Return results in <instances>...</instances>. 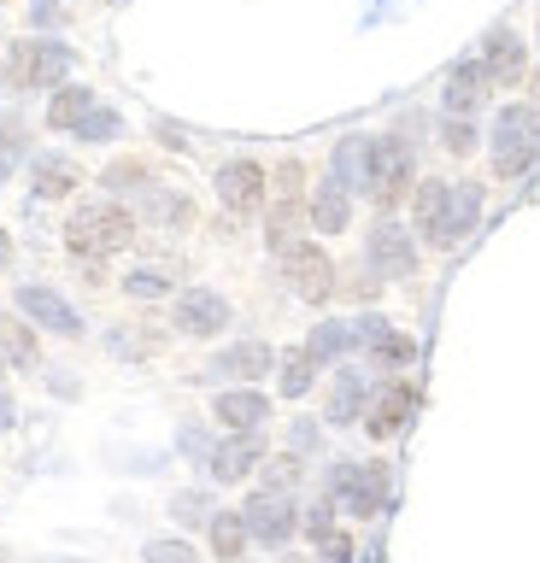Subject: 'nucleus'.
Listing matches in <instances>:
<instances>
[{"mask_svg":"<svg viewBox=\"0 0 540 563\" xmlns=\"http://www.w3.org/2000/svg\"><path fill=\"white\" fill-rule=\"evenodd\" d=\"M12 258V241H7V229H0V264H7Z\"/></svg>","mask_w":540,"mask_h":563,"instance_id":"obj_39","label":"nucleus"},{"mask_svg":"<svg viewBox=\"0 0 540 563\" xmlns=\"http://www.w3.org/2000/svg\"><path fill=\"white\" fill-rule=\"evenodd\" d=\"M253 464H265V434H258V429L223 440V446L212 452V475H218V482H241V475H253Z\"/></svg>","mask_w":540,"mask_h":563,"instance_id":"obj_12","label":"nucleus"},{"mask_svg":"<svg viewBox=\"0 0 540 563\" xmlns=\"http://www.w3.org/2000/svg\"><path fill=\"white\" fill-rule=\"evenodd\" d=\"M482 65H452V77H447V112L452 118H464V112H476V100H482Z\"/></svg>","mask_w":540,"mask_h":563,"instance_id":"obj_22","label":"nucleus"},{"mask_svg":"<svg viewBox=\"0 0 540 563\" xmlns=\"http://www.w3.org/2000/svg\"><path fill=\"white\" fill-rule=\"evenodd\" d=\"M0 183H7V158H0Z\"/></svg>","mask_w":540,"mask_h":563,"instance_id":"obj_40","label":"nucleus"},{"mask_svg":"<svg viewBox=\"0 0 540 563\" xmlns=\"http://www.w3.org/2000/svg\"><path fill=\"white\" fill-rule=\"evenodd\" d=\"M371 264H376V276H388V282H406L417 271V246L411 235L399 223H376V235H371Z\"/></svg>","mask_w":540,"mask_h":563,"instance_id":"obj_11","label":"nucleus"},{"mask_svg":"<svg viewBox=\"0 0 540 563\" xmlns=\"http://www.w3.org/2000/svg\"><path fill=\"white\" fill-rule=\"evenodd\" d=\"M540 153V118L535 106H505L494 118V170L499 176H522Z\"/></svg>","mask_w":540,"mask_h":563,"instance_id":"obj_2","label":"nucleus"},{"mask_svg":"<svg viewBox=\"0 0 540 563\" xmlns=\"http://www.w3.org/2000/svg\"><path fill=\"white\" fill-rule=\"evenodd\" d=\"M218 376H241V382H253V376H265L271 369V346L265 341H241V346H230L223 358L212 364Z\"/></svg>","mask_w":540,"mask_h":563,"instance_id":"obj_20","label":"nucleus"},{"mask_svg":"<svg viewBox=\"0 0 540 563\" xmlns=\"http://www.w3.org/2000/svg\"><path fill=\"white\" fill-rule=\"evenodd\" d=\"M89 112H95V88H59L54 106H47V123H54V130H77Z\"/></svg>","mask_w":540,"mask_h":563,"instance_id":"obj_23","label":"nucleus"},{"mask_svg":"<svg viewBox=\"0 0 540 563\" xmlns=\"http://www.w3.org/2000/svg\"><path fill=\"white\" fill-rule=\"evenodd\" d=\"M359 405H364V382L353 376V369H341L335 399H329V422H353V417H359Z\"/></svg>","mask_w":540,"mask_h":563,"instance_id":"obj_28","label":"nucleus"},{"mask_svg":"<svg viewBox=\"0 0 540 563\" xmlns=\"http://www.w3.org/2000/svg\"><path fill=\"white\" fill-rule=\"evenodd\" d=\"M294 482H300V464H294V457H271L265 464V487L271 493H288Z\"/></svg>","mask_w":540,"mask_h":563,"instance_id":"obj_31","label":"nucleus"},{"mask_svg":"<svg viewBox=\"0 0 540 563\" xmlns=\"http://www.w3.org/2000/svg\"><path fill=\"white\" fill-rule=\"evenodd\" d=\"M346 218H353V200H346V188L335 183V176H329V183L311 194V223H318L323 235H341Z\"/></svg>","mask_w":540,"mask_h":563,"instance_id":"obj_18","label":"nucleus"},{"mask_svg":"<svg viewBox=\"0 0 540 563\" xmlns=\"http://www.w3.org/2000/svg\"><path fill=\"white\" fill-rule=\"evenodd\" d=\"M65 70H71V47H59V42H19L7 59L12 88H47V82H59Z\"/></svg>","mask_w":540,"mask_h":563,"instance_id":"obj_5","label":"nucleus"},{"mask_svg":"<svg viewBox=\"0 0 540 563\" xmlns=\"http://www.w3.org/2000/svg\"><path fill=\"white\" fill-rule=\"evenodd\" d=\"M19 311H24V317H36V323H42V329H54V334H82V317L65 306L54 288H19Z\"/></svg>","mask_w":540,"mask_h":563,"instance_id":"obj_13","label":"nucleus"},{"mask_svg":"<svg viewBox=\"0 0 540 563\" xmlns=\"http://www.w3.org/2000/svg\"><path fill=\"white\" fill-rule=\"evenodd\" d=\"M124 288H130V299H159V294L170 288V282H165V271H135V276L124 282Z\"/></svg>","mask_w":540,"mask_h":563,"instance_id":"obj_33","label":"nucleus"},{"mask_svg":"<svg viewBox=\"0 0 540 563\" xmlns=\"http://www.w3.org/2000/svg\"><path fill=\"white\" fill-rule=\"evenodd\" d=\"M170 510H177V522H212V505H206L200 493H177Z\"/></svg>","mask_w":540,"mask_h":563,"instance_id":"obj_34","label":"nucleus"},{"mask_svg":"<svg viewBox=\"0 0 540 563\" xmlns=\"http://www.w3.org/2000/svg\"><path fill=\"white\" fill-rule=\"evenodd\" d=\"M306 534H329V505H318V510H311V517H306Z\"/></svg>","mask_w":540,"mask_h":563,"instance_id":"obj_37","label":"nucleus"},{"mask_svg":"<svg viewBox=\"0 0 540 563\" xmlns=\"http://www.w3.org/2000/svg\"><path fill=\"white\" fill-rule=\"evenodd\" d=\"M77 183H82V176H77V165H65V158H42V165H36V194H42V200H65Z\"/></svg>","mask_w":540,"mask_h":563,"instance_id":"obj_27","label":"nucleus"},{"mask_svg":"<svg viewBox=\"0 0 540 563\" xmlns=\"http://www.w3.org/2000/svg\"><path fill=\"white\" fill-rule=\"evenodd\" d=\"M411 188V147L394 135L371 141V165H364V194H371L376 206H394L399 194Z\"/></svg>","mask_w":540,"mask_h":563,"instance_id":"obj_3","label":"nucleus"},{"mask_svg":"<svg viewBox=\"0 0 540 563\" xmlns=\"http://www.w3.org/2000/svg\"><path fill=\"white\" fill-rule=\"evenodd\" d=\"M118 130H124V123H118L112 112H89V118L77 123V135H82V141H112Z\"/></svg>","mask_w":540,"mask_h":563,"instance_id":"obj_32","label":"nucleus"},{"mask_svg":"<svg viewBox=\"0 0 540 563\" xmlns=\"http://www.w3.org/2000/svg\"><path fill=\"white\" fill-rule=\"evenodd\" d=\"M142 563H200V558H195V545H183V540H147Z\"/></svg>","mask_w":540,"mask_h":563,"instance_id":"obj_30","label":"nucleus"},{"mask_svg":"<svg viewBox=\"0 0 540 563\" xmlns=\"http://www.w3.org/2000/svg\"><path fill=\"white\" fill-rule=\"evenodd\" d=\"M218 200L235 211V218H247V211H258V200H265V170L253 165V158H235V165L218 170Z\"/></svg>","mask_w":540,"mask_h":563,"instance_id":"obj_10","label":"nucleus"},{"mask_svg":"<svg viewBox=\"0 0 540 563\" xmlns=\"http://www.w3.org/2000/svg\"><path fill=\"white\" fill-rule=\"evenodd\" d=\"M441 141H447V153H470V147H476V130H470L464 118H447V130H441Z\"/></svg>","mask_w":540,"mask_h":563,"instance_id":"obj_36","label":"nucleus"},{"mask_svg":"<svg viewBox=\"0 0 540 563\" xmlns=\"http://www.w3.org/2000/svg\"><path fill=\"white\" fill-rule=\"evenodd\" d=\"M411 411H417V387H411V382H394L388 394L371 405V422H364V429H371L376 440H388V434L406 429V417H411Z\"/></svg>","mask_w":540,"mask_h":563,"instance_id":"obj_15","label":"nucleus"},{"mask_svg":"<svg viewBox=\"0 0 540 563\" xmlns=\"http://www.w3.org/2000/svg\"><path fill=\"white\" fill-rule=\"evenodd\" d=\"M482 211V188L476 183H452V218H447V246L470 235V223H476Z\"/></svg>","mask_w":540,"mask_h":563,"instance_id":"obj_24","label":"nucleus"},{"mask_svg":"<svg viewBox=\"0 0 540 563\" xmlns=\"http://www.w3.org/2000/svg\"><path fill=\"white\" fill-rule=\"evenodd\" d=\"M353 341H359L353 323H318V329H311V341H306V352H311L318 364H329V358H341Z\"/></svg>","mask_w":540,"mask_h":563,"instance_id":"obj_26","label":"nucleus"},{"mask_svg":"<svg viewBox=\"0 0 540 563\" xmlns=\"http://www.w3.org/2000/svg\"><path fill=\"white\" fill-rule=\"evenodd\" d=\"M364 165H371V141L364 135H353V141L335 147V183L341 188H364Z\"/></svg>","mask_w":540,"mask_h":563,"instance_id":"obj_25","label":"nucleus"},{"mask_svg":"<svg viewBox=\"0 0 540 563\" xmlns=\"http://www.w3.org/2000/svg\"><path fill=\"white\" fill-rule=\"evenodd\" d=\"M283 271H288V282H294V294H300V299H329V288H335V264H329V253H323V246H311V241L288 246Z\"/></svg>","mask_w":540,"mask_h":563,"instance_id":"obj_7","label":"nucleus"},{"mask_svg":"<svg viewBox=\"0 0 540 563\" xmlns=\"http://www.w3.org/2000/svg\"><path fill=\"white\" fill-rule=\"evenodd\" d=\"M482 77H487V82H505V88H511V82L522 77V42H517V35H511V30H499V35H494V42H487V59H482Z\"/></svg>","mask_w":540,"mask_h":563,"instance_id":"obj_17","label":"nucleus"},{"mask_svg":"<svg viewBox=\"0 0 540 563\" xmlns=\"http://www.w3.org/2000/svg\"><path fill=\"white\" fill-rule=\"evenodd\" d=\"M0 429H12V394L0 387Z\"/></svg>","mask_w":540,"mask_h":563,"instance_id":"obj_38","label":"nucleus"},{"mask_svg":"<svg viewBox=\"0 0 540 563\" xmlns=\"http://www.w3.org/2000/svg\"><path fill=\"white\" fill-rule=\"evenodd\" d=\"M241 522H247V540H258V545H288L294 528H300L294 499L288 493H271V487H258L253 499L241 505Z\"/></svg>","mask_w":540,"mask_h":563,"instance_id":"obj_4","label":"nucleus"},{"mask_svg":"<svg viewBox=\"0 0 540 563\" xmlns=\"http://www.w3.org/2000/svg\"><path fill=\"white\" fill-rule=\"evenodd\" d=\"M447 218H452V183L429 176V183L417 188V229H423L429 246H447Z\"/></svg>","mask_w":540,"mask_h":563,"instance_id":"obj_14","label":"nucleus"},{"mask_svg":"<svg viewBox=\"0 0 540 563\" xmlns=\"http://www.w3.org/2000/svg\"><path fill=\"white\" fill-rule=\"evenodd\" d=\"M311 369H318V358H311V352H283V394H288V399L311 394Z\"/></svg>","mask_w":540,"mask_h":563,"instance_id":"obj_29","label":"nucleus"},{"mask_svg":"<svg viewBox=\"0 0 540 563\" xmlns=\"http://www.w3.org/2000/svg\"><path fill=\"white\" fill-rule=\"evenodd\" d=\"M335 499L346 505V517H376L388 505V470L382 464H341L335 470Z\"/></svg>","mask_w":540,"mask_h":563,"instance_id":"obj_6","label":"nucleus"},{"mask_svg":"<svg viewBox=\"0 0 540 563\" xmlns=\"http://www.w3.org/2000/svg\"><path fill=\"white\" fill-rule=\"evenodd\" d=\"M212 411H218V422H230V429L247 434V429H258V422L271 417V399L253 394V387H230V394H218Z\"/></svg>","mask_w":540,"mask_h":563,"instance_id":"obj_16","label":"nucleus"},{"mask_svg":"<svg viewBox=\"0 0 540 563\" xmlns=\"http://www.w3.org/2000/svg\"><path fill=\"white\" fill-rule=\"evenodd\" d=\"M318 563H353V540H346V534H335V528H329V534L318 540Z\"/></svg>","mask_w":540,"mask_h":563,"instance_id":"obj_35","label":"nucleus"},{"mask_svg":"<svg viewBox=\"0 0 540 563\" xmlns=\"http://www.w3.org/2000/svg\"><path fill=\"white\" fill-rule=\"evenodd\" d=\"M130 241H135V218L124 206H82V211H71V223H65V246H71L77 258L124 253Z\"/></svg>","mask_w":540,"mask_h":563,"instance_id":"obj_1","label":"nucleus"},{"mask_svg":"<svg viewBox=\"0 0 540 563\" xmlns=\"http://www.w3.org/2000/svg\"><path fill=\"white\" fill-rule=\"evenodd\" d=\"M42 352H36V329H24L19 317H7L0 311V364H12V369H30Z\"/></svg>","mask_w":540,"mask_h":563,"instance_id":"obj_19","label":"nucleus"},{"mask_svg":"<svg viewBox=\"0 0 540 563\" xmlns=\"http://www.w3.org/2000/svg\"><path fill=\"white\" fill-rule=\"evenodd\" d=\"M271 246L276 253H288V246H300V165L276 170V206H271Z\"/></svg>","mask_w":540,"mask_h":563,"instance_id":"obj_8","label":"nucleus"},{"mask_svg":"<svg viewBox=\"0 0 540 563\" xmlns=\"http://www.w3.org/2000/svg\"><path fill=\"white\" fill-rule=\"evenodd\" d=\"M212 552H218V563H241V552H247L241 510H212Z\"/></svg>","mask_w":540,"mask_h":563,"instance_id":"obj_21","label":"nucleus"},{"mask_svg":"<svg viewBox=\"0 0 540 563\" xmlns=\"http://www.w3.org/2000/svg\"><path fill=\"white\" fill-rule=\"evenodd\" d=\"M177 329L195 334V341H212L218 329H230V306H223V294L188 288V294L177 299Z\"/></svg>","mask_w":540,"mask_h":563,"instance_id":"obj_9","label":"nucleus"}]
</instances>
